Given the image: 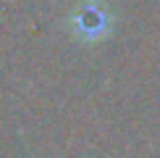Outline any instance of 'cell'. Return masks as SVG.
Wrapping results in <instances>:
<instances>
[{"mask_svg": "<svg viewBox=\"0 0 160 158\" xmlns=\"http://www.w3.org/2000/svg\"><path fill=\"white\" fill-rule=\"evenodd\" d=\"M68 24H71V32H74L76 40H82V42H97V40L108 37V32L113 26V16H110L108 5L102 0H82L71 11Z\"/></svg>", "mask_w": 160, "mask_h": 158, "instance_id": "cell-1", "label": "cell"}]
</instances>
